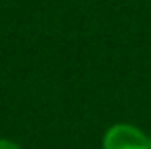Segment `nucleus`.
<instances>
[{
	"instance_id": "f257e3e1",
	"label": "nucleus",
	"mask_w": 151,
	"mask_h": 149,
	"mask_svg": "<svg viewBox=\"0 0 151 149\" xmlns=\"http://www.w3.org/2000/svg\"><path fill=\"white\" fill-rule=\"evenodd\" d=\"M102 149H151L149 135L131 123H114L110 125L100 141Z\"/></svg>"
},
{
	"instance_id": "7ed1b4c3",
	"label": "nucleus",
	"mask_w": 151,
	"mask_h": 149,
	"mask_svg": "<svg viewBox=\"0 0 151 149\" xmlns=\"http://www.w3.org/2000/svg\"><path fill=\"white\" fill-rule=\"evenodd\" d=\"M149 147H151V133H149Z\"/></svg>"
},
{
	"instance_id": "f03ea898",
	"label": "nucleus",
	"mask_w": 151,
	"mask_h": 149,
	"mask_svg": "<svg viewBox=\"0 0 151 149\" xmlns=\"http://www.w3.org/2000/svg\"><path fill=\"white\" fill-rule=\"evenodd\" d=\"M0 149H23L19 143H14V141H10V139H4V137H0Z\"/></svg>"
}]
</instances>
